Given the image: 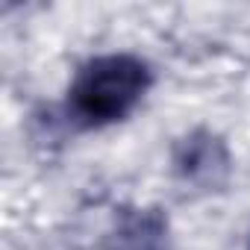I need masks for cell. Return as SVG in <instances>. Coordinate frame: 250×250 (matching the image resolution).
<instances>
[{"label": "cell", "mask_w": 250, "mask_h": 250, "mask_svg": "<svg viewBox=\"0 0 250 250\" xmlns=\"http://www.w3.org/2000/svg\"><path fill=\"white\" fill-rule=\"evenodd\" d=\"M150 88V68L139 56L109 53L85 62L68 91V112L83 127L127 118Z\"/></svg>", "instance_id": "cell-1"}, {"label": "cell", "mask_w": 250, "mask_h": 250, "mask_svg": "<svg viewBox=\"0 0 250 250\" xmlns=\"http://www.w3.org/2000/svg\"><path fill=\"white\" fill-rule=\"evenodd\" d=\"M174 174L194 191H218L229 177V153L215 133L194 130L174 147Z\"/></svg>", "instance_id": "cell-2"}, {"label": "cell", "mask_w": 250, "mask_h": 250, "mask_svg": "<svg viewBox=\"0 0 250 250\" xmlns=\"http://www.w3.org/2000/svg\"><path fill=\"white\" fill-rule=\"evenodd\" d=\"M103 250H168V221L159 209H124Z\"/></svg>", "instance_id": "cell-3"}]
</instances>
